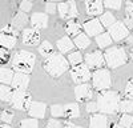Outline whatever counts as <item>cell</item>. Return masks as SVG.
Listing matches in <instances>:
<instances>
[{"instance_id": "1", "label": "cell", "mask_w": 133, "mask_h": 128, "mask_svg": "<svg viewBox=\"0 0 133 128\" xmlns=\"http://www.w3.org/2000/svg\"><path fill=\"white\" fill-rule=\"evenodd\" d=\"M69 68V61L63 56V53H55L44 61V69L52 78H60Z\"/></svg>"}, {"instance_id": "2", "label": "cell", "mask_w": 133, "mask_h": 128, "mask_svg": "<svg viewBox=\"0 0 133 128\" xmlns=\"http://www.w3.org/2000/svg\"><path fill=\"white\" fill-rule=\"evenodd\" d=\"M35 61H36L35 53L29 51H19L15 53L11 64H12L14 69H16V72L31 73L33 67H35Z\"/></svg>"}, {"instance_id": "3", "label": "cell", "mask_w": 133, "mask_h": 128, "mask_svg": "<svg viewBox=\"0 0 133 128\" xmlns=\"http://www.w3.org/2000/svg\"><path fill=\"white\" fill-rule=\"evenodd\" d=\"M120 95L113 91H104L98 95L97 99V105L98 111H101L103 113H115L118 110L120 104Z\"/></svg>"}, {"instance_id": "4", "label": "cell", "mask_w": 133, "mask_h": 128, "mask_svg": "<svg viewBox=\"0 0 133 128\" xmlns=\"http://www.w3.org/2000/svg\"><path fill=\"white\" fill-rule=\"evenodd\" d=\"M104 57H105V64L109 68H117L127 64L128 61V55L125 48L120 47V46H112L105 49L104 52Z\"/></svg>"}, {"instance_id": "5", "label": "cell", "mask_w": 133, "mask_h": 128, "mask_svg": "<svg viewBox=\"0 0 133 128\" xmlns=\"http://www.w3.org/2000/svg\"><path fill=\"white\" fill-rule=\"evenodd\" d=\"M92 84L98 91H107L112 84V76L110 72L105 68L97 69L92 73Z\"/></svg>"}, {"instance_id": "6", "label": "cell", "mask_w": 133, "mask_h": 128, "mask_svg": "<svg viewBox=\"0 0 133 128\" xmlns=\"http://www.w3.org/2000/svg\"><path fill=\"white\" fill-rule=\"evenodd\" d=\"M32 98L31 95L27 93L25 91H14L12 93V99H11V104L14 108L20 110V111H29L31 105H32Z\"/></svg>"}, {"instance_id": "7", "label": "cell", "mask_w": 133, "mask_h": 128, "mask_svg": "<svg viewBox=\"0 0 133 128\" xmlns=\"http://www.w3.org/2000/svg\"><path fill=\"white\" fill-rule=\"evenodd\" d=\"M17 41V32L14 29L12 25H5L0 32V47L5 49L14 48Z\"/></svg>"}, {"instance_id": "8", "label": "cell", "mask_w": 133, "mask_h": 128, "mask_svg": "<svg viewBox=\"0 0 133 128\" xmlns=\"http://www.w3.org/2000/svg\"><path fill=\"white\" fill-rule=\"evenodd\" d=\"M71 78L77 84H85L87 81H89L92 79L91 68L85 63H81L71 69Z\"/></svg>"}, {"instance_id": "9", "label": "cell", "mask_w": 133, "mask_h": 128, "mask_svg": "<svg viewBox=\"0 0 133 128\" xmlns=\"http://www.w3.org/2000/svg\"><path fill=\"white\" fill-rule=\"evenodd\" d=\"M57 11H59V15H60L61 19L72 20V19H75L77 15H79L75 0H69V2H61V3H59Z\"/></svg>"}, {"instance_id": "10", "label": "cell", "mask_w": 133, "mask_h": 128, "mask_svg": "<svg viewBox=\"0 0 133 128\" xmlns=\"http://www.w3.org/2000/svg\"><path fill=\"white\" fill-rule=\"evenodd\" d=\"M85 64L91 69H101L103 66L105 64V57L104 53L100 51H93V52H88L85 55Z\"/></svg>"}, {"instance_id": "11", "label": "cell", "mask_w": 133, "mask_h": 128, "mask_svg": "<svg viewBox=\"0 0 133 128\" xmlns=\"http://www.w3.org/2000/svg\"><path fill=\"white\" fill-rule=\"evenodd\" d=\"M109 35L112 36L115 41H121L129 36V29L123 21H116V23L109 28Z\"/></svg>"}, {"instance_id": "12", "label": "cell", "mask_w": 133, "mask_h": 128, "mask_svg": "<svg viewBox=\"0 0 133 128\" xmlns=\"http://www.w3.org/2000/svg\"><path fill=\"white\" fill-rule=\"evenodd\" d=\"M21 41L25 46L36 47L40 43V32L35 28H25L21 34Z\"/></svg>"}, {"instance_id": "13", "label": "cell", "mask_w": 133, "mask_h": 128, "mask_svg": "<svg viewBox=\"0 0 133 128\" xmlns=\"http://www.w3.org/2000/svg\"><path fill=\"white\" fill-rule=\"evenodd\" d=\"M83 28H84L85 34L88 36H98V35H101L103 31H104V27L100 23L98 19H92V20L85 21Z\"/></svg>"}, {"instance_id": "14", "label": "cell", "mask_w": 133, "mask_h": 128, "mask_svg": "<svg viewBox=\"0 0 133 128\" xmlns=\"http://www.w3.org/2000/svg\"><path fill=\"white\" fill-rule=\"evenodd\" d=\"M75 95L77 101H89L93 96V89L89 84H79L75 88Z\"/></svg>"}, {"instance_id": "15", "label": "cell", "mask_w": 133, "mask_h": 128, "mask_svg": "<svg viewBox=\"0 0 133 128\" xmlns=\"http://www.w3.org/2000/svg\"><path fill=\"white\" fill-rule=\"evenodd\" d=\"M85 11L91 16H98L104 14V0H87Z\"/></svg>"}, {"instance_id": "16", "label": "cell", "mask_w": 133, "mask_h": 128, "mask_svg": "<svg viewBox=\"0 0 133 128\" xmlns=\"http://www.w3.org/2000/svg\"><path fill=\"white\" fill-rule=\"evenodd\" d=\"M29 84V75L28 73H21V72H16L14 80H12V87L16 91H25L28 88Z\"/></svg>"}, {"instance_id": "17", "label": "cell", "mask_w": 133, "mask_h": 128, "mask_svg": "<svg viewBox=\"0 0 133 128\" xmlns=\"http://www.w3.org/2000/svg\"><path fill=\"white\" fill-rule=\"evenodd\" d=\"M31 24H32V28L35 29H44L48 27V16L45 14H41V12H37V14H33L32 17H31Z\"/></svg>"}, {"instance_id": "18", "label": "cell", "mask_w": 133, "mask_h": 128, "mask_svg": "<svg viewBox=\"0 0 133 128\" xmlns=\"http://www.w3.org/2000/svg\"><path fill=\"white\" fill-rule=\"evenodd\" d=\"M45 111H47L45 104L40 103V101H35V103H32L28 113H29V116L33 117V119H43V117L45 116Z\"/></svg>"}, {"instance_id": "19", "label": "cell", "mask_w": 133, "mask_h": 128, "mask_svg": "<svg viewBox=\"0 0 133 128\" xmlns=\"http://www.w3.org/2000/svg\"><path fill=\"white\" fill-rule=\"evenodd\" d=\"M28 17H27V14H24V12H17L15 16H14V19H12V27H14V29L17 32V31H24L25 28V25H27V23H28Z\"/></svg>"}, {"instance_id": "20", "label": "cell", "mask_w": 133, "mask_h": 128, "mask_svg": "<svg viewBox=\"0 0 133 128\" xmlns=\"http://www.w3.org/2000/svg\"><path fill=\"white\" fill-rule=\"evenodd\" d=\"M108 117L103 113H96L91 116L89 128H108Z\"/></svg>"}, {"instance_id": "21", "label": "cell", "mask_w": 133, "mask_h": 128, "mask_svg": "<svg viewBox=\"0 0 133 128\" xmlns=\"http://www.w3.org/2000/svg\"><path fill=\"white\" fill-rule=\"evenodd\" d=\"M57 48L61 53L71 52L75 48V43H73V40L69 39V36H64V37L57 40Z\"/></svg>"}, {"instance_id": "22", "label": "cell", "mask_w": 133, "mask_h": 128, "mask_svg": "<svg viewBox=\"0 0 133 128\" xmlns=\"http://www.w3.org/2000/svg\"><path fill=\"white\" fill-rule=\"evenodd\" d=\"M64 116L69 119H76L80 116V107L77 103H69L64 105Z\"/></svg>"}, {"instance_id": "23", "label": "cell", "mask_w": 133, "mask_h": 128, "mask_svg": "<svg viewBox=\"0 0 133 128\" xmlns=\"http://www.w3.org/2000/svg\"><path fill=\"white\" fill-rule=\"evenodd\" d=\"M65 32L68 34L69 36H77L81 34V25L77 23L76 20H68L65 23Z\"/></svg>"}, {"instance_id": "24", "label": "cell", "mask_w": 133, "mask_h": 128, "mask_svg": "<svg viewBox=\"0 0 133 128\" xmlns=\"http://www.w3.org/2000/svg\"><path fill=\"white\" fill-rule=\"evenodd\" d=\"M73 43H75V46L79 49H85V48H88L91 46V39H89V36H88L87 34H83L81 32L80 35H77L75 37Z\"/></svg>"}, {"instance_id": "25", "label": "cell", "mask_w": 133, "mask_h": 128, "mask_svg": "<svg viewBox=\"0 0 133 128\" xmlns=\"http://www.w3.org/2000/svg\"><path fill=\"white\" fill-rule=\"evenodd\" d=\"M96 43H97V46L100 48H109L110 46H112V43H113V39H112V36H110L109 34L103 32L101 35L96 36Z\"/></svg>"}, {"instance_id": "26", "label": "cell", "mask_w": 133, "mask_h": 128, "mask_svg": "<svg viewBox=\"0 0 133 128\" xmlns=\"http://www.w3.org/2000/svg\"><path fill=\"white\" fill-rule=\"evenodd\" d=\"M15 73L11 68H0V83H3L4 85L7 84H12Z\"/></svg>"}, {"instance_id": "27", "label": "cell", "mask_w": 133, "mask_h": 128, "mask_svg": "<svg viewBox=\"0 0 133 128\" xmlns=\"http://www.w3.org/2000/svg\"><path fill=\"white\" fill-rule=\"evenodd\" d=\"M39 53L41 56H44V57H51L52 55H55L53 53V47H52V44L49 41H43L41 44L39 46Z\"/></svg>"}, {"instance_id": "28", "label": "cell", "mask_w": 133, "mask_h": 128, "mask_svg": "<svg viewBox=\"0 0 133 128\" xmlns=\"http://www.w3.org/2000/svg\"><path fill=\"white\" fill-rule=\"evenodd\" d=\"M98 20H100V23L103 24L104 28H110L116 23V17L112 15V12H104Z\"/></svg>"}, {"instance_id": "29", "label": "cell", "mask_w": 133, "mask_h": 128, "mask_svg": "<svg viewBox=\"0 0 133 128\" xmlns=\"http://www.w3.org/2000/svg\"><path fill=\"white\" fill-rule=\"evenodd\" d=\"M117 111H120L123 115H129L133 111V101L132 100H121Z\"/></svg>"}, {"instance_id": "30", "label": "cell", "mask_w": 133, "mask_h": 128, "mask_svg": "<svg viewBox=\"0 0 133 128\" xmlns=\"http://www.w3.org/2000/svg\"><path fill=\"white\" fill-rule=\"evenodd\" d=\"M14 91L8 85H2L0 87V101H11Z\"/></svg>"}, {"instance_id": "31", "label": "cell", "mask_w": 133, "mask_h": 128, "mask_svg": "<svg viewBox=\"0 0 133 128\" xmlns=\"http://www.w3.org/2000/svg\"><path fill=\"white\" fill-rule=\"evenodd\" d=\"M68 61H69L71 66H73V67L81 64V63H83V55H81V52H80V51L71 52L69 56H68Z\"/></svg>"}, {"instance_id": "32", "label": "cell", "mask_w": 133, "mask_h": 128, "mask_svg": "<svg viewBox=\"0 0 133 128\" xmlns=\"http://www.w3.org/2000/svg\"><path fill=\"white\" fill-rule=\"evenodd\" d=\"M20 128H39V121L37 119H33V117L23 119L20 121Z\"/></svg>"}, {"instance_id": "33", "label": "cell", "mask_w": 133, "mask_h": 128, "mask_svg": "<svg viewBox=\"0 0 133 128\" xmlns=\"http://www.w3.org/2000/svg\"><path fill=\"white\" fill-rule=\"evenodd\" d=\"M104 5L109 9H121L123 0H104Z\"/></svg>"}, {"instance_id": "34", "label": "cell", "mask_w": 133, "mask_h": 128, "mask_svg": "<svg viewBox=\"0 0 133 128\" xmlns=\"http://www.w3.org/2000/svg\"><path fill=\"white\" fill-rule=\"evenodd\" d=\"M51 115L53 117H61L64 116V107L60 104H55L51 107Z\"/></svg>"}, {"instance_id": "35", "label": "cell", "mask_w": 133, "mask_h": 128, "mask_svg": "<svg viewBox=\"0 0 133 128\" xmlns=\"http://www.w3.org/2000/svg\"><path fill=\"white\" fill-rule=\"evenodd\" d=\"M120 125L124 128H129L133 125V116L130 115H123L120 117Z\"/></svg>"}, {"instance_id": "36", "label": "cell", "mask_w": 133, "mask_h": 128, "mask_svg": "<svg viewBox=\"0 0 133 128\" xmlns=\"http://www.w3.org/2000/svg\"><path fill=\"white\" fill-rule=\"evenodd\" d=\"M125 19H129V20H133V0H127L125 3Z\"/></svg>"}, {"instance_id": "37", "label": "cell", "mask_w": 133, "mask_h": 128, "mask_svg": "<svg viewBox=\"0 0 133 128\" xmlns=\"http://www.w3.org/2000/svg\"><path fill=\"white\" fill-rule=\"evenodd\" d=\"M0 119H2V121H4L5 124H9V123H12V120H14V113L11 111H3Z\"/></svg>"}, {"instance_id": "38", "label": "cell", "mask_w": 133, "mask_h": 128, "mask_svg": "<svg viewBox=\"0 0 133 128\" xmlns=\"http://www.w3.org/2000/svg\"><path fill=\"white\" fill-rule=\"evenodd\" d=\"M8 60H9V52H8V49L0 47V64L8 63Z\"/></svg>"}, {"instance_id": "39", "label": "cell", "mask_w": 133, "mask_h": 128, "mask_svg": "<svg viewBox=\"0 0 133 128\" xmlns=\"http://www.w3.org/2000/svg\"><path fill=\"white\" fill-rule=\"evenodd\" d=\"M32 9V2H29V0H23V2L20 3V11L21 12H29V11Z\"/></svg>"}, {"instance_id": "40", "label": "cell", "mask_w": 133, "mask_h": 128, "mask_svg": "<svg viewBox=\"0 0 133 128\" xmlns=\"http://www.w3.org/2000/svg\"><path fill=\"white\" fill-rule=\"evenodd\" d=\"M125 95H127V98L129 99H133V79L129 80L127 83V87H125Z\"/></svg>"}, {"instance_id": "41", "label": "cell", "mask_w": 133, "mask_h": 128, "mask_svg": "<svg viewBox=\"0 0 133 128\" xmlns=\"http://www.w3.org/2000/svg\"><path fill=\"white\" fill-rule=\"evenodd\" d=\"M45 11H47V14L53 15V14H56L57 7H56V4H55L53 2H47V4H45Z\"/></svg>"}, {"instance_id": "42", "label": "cell", "mask_w": 133, "mask_h": 128, "mask_svg": "<svg viewBox=\"0 0 133 128\" xmlns=\"http://www.w3.org/2000/svg\"><path fill=\"white\" fill-rule=\"evenodd\" d=\"M85 108H87V111L88 112H96V111H98V105H97V103H95V101H88L87 103V105H85Z\"/></svg>"}, {"instance_id": "43", "label": "cell", "mask_w": 133, "mask_h": 128, "mask_svg": "<svg viewBox=\"0 0 133 128\" xmlns=\"http://www.w3.org/2000/svg\"><path fill=\"white\" fill-rule=\"evenodd\" d=\"M61 125H63V123L59 121L57 119H49L48 124H47L48 128H61Z\"/></svg>"}, {"instance_id": "44", "label": "cell", "mask_w": 133, "mask_h": 128, "mask_svg": "<svg viewBox=\"0 0 133 128\" xmlns=\"http://www.w3.org/2000/svg\"><path fill=\"white\" fill-rule=\"evenodd\" d=\"M61 128H83V127H80V125H76V124L69 123V121H66V123H63Z\"/></svg>"}, {"instance_id": "45", "label": "cell", "mask_w": 133, "mask_h": 128, "mask_svg": "<svg viewBox=\"0 0 133 128\" xmlns=\"http://www.w3.org/2000/svg\"><path fill=\"white\" fill-rule=\"evenodd\" d=\"M124 24L128 27V29H133V20L125 19V20H124Z\"/></svg>"}, {"instance_id": "46", "label": "cell", "mask_w": 133, "mask_h": 128, "mask_svg": "<svg viewBox=\"0 0 133 128\" xmlns=\"http://www.w3.org/2000/svg\"><path fill=\"white\" fill-rule=\"evenodd\" d=\"M127 43H128L129 46H133V35H130V36L127 37Z\"/></svg>"}, {"instance_id": "47", "label": "cell", "mask_w": 133, "mask_h": 128, "mask_svg": "<svg viewBox=\"0 0 133 128\" xmlns=\"http://www.w3.org/2000/svg\"><path fill=\"white\" fill-rule=\"evenodd\" d=\"M110 128H124V127H121V125H120V124H117V123H112Z\"/></svg>"}, {"instance_id": "48", "label": "cell", "mask_w": 133, "mask_h": 128, "mask_svg": "<svg viewBox=\"0 0 133 128\" xmlns=\"http://www.w3.org/2000/svg\"><path fill=\"white\" fill-rule=\"evenodd\" d=\"M0 128H12V127H9L8 124H3L2 127H0Z\"/></svg>"}, {"instance_id": "49", "label": "cell", "mask_w": 133, "mask_h": 128, "mask_svg": "<svg viewBox=\"0 0 133 128\" xmlns=\"http://www.w3.org/2000/svg\"><path fill=\"white\" fill-rule=\"evenodd\" d=\"M47 2H60L61 3V2H64V0H47Z\"/></svg>"}, {"instance_id": "50", "label": "cell", "mask_w": 133, "mask_h": 128, "mask_svg": "<svg viewBox=\"0 0 133 128\" xmlns=\"http://www.w3.org/2000/svg\"><path fill=\"white\" fill-rule=\"evenodd\" d=\"M130 57H132V60H133V48H132V51H130Z\"/></svg>"}, {"instance_id": "51", "label": "cell", "mask_w": 133, "mask_h": 128, "mask_svg": "<svg viewBox=\"0 0 133 128\" xmlns=\"http://www.w3.org/2000/svg\"><path fill=\"white\" fill-rule=\"evenodd\" d=\"M29 2H31V0H29Z\"/></svg>"}]
</instances>
